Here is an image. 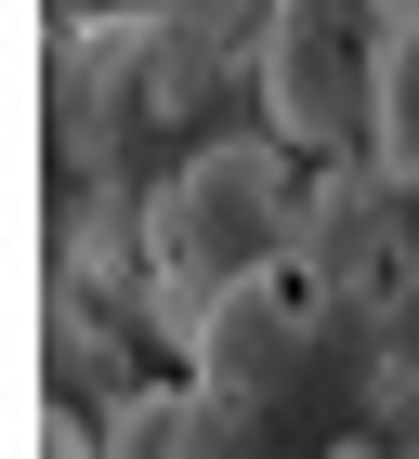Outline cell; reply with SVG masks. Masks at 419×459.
<instances>
[{
  "label": "cell",
  "instance_id": "6da1fadb",
  "mask_svg": "<svg viewBox=\"0 0 419 459\" xmlns=\"http://www.w3.org/2000/svg\"><path fill=\"white\" fill-rule=\"evenodd\" d=\"M328 197H341V171L302 158L288 132H210V144H184L171 171H158V197H144V289H158V328L197 354L210 328L328 223Z\"/></svg>",
  "mask_w": 419,
  "mask_h": 459
},
{
  "label": "cell",
  "instance_id": "7a4b0ae2",
  "mask_svg": "<svg viewBox=\"0 0 419 459\" xmlns=\"http://www.w3.org/2000/svg\"><path fill=\"white\" fill-rule=\"evenodd\" d=\"M393 27H406V0H262V39H249L262 132H288L302 158H328V171H367Z\"/></svg>",
  "mask_w": 419,
  "mask_h": 459
},
{
  "label": "cell",
  "instance_id": "3957f363",
  "mask_svg": "<svg viewBox=\"0 0 419 459\" xmlns=\"http://www.w3.org/2000/svg\"><path fill=\"white\" fill-rule=\"evenodd\" d=\"M367 184H381L393 211H419V0H406V27H393V53H381V118H367Z\"/></svg>",
  "mask_w": 419,
  "mask_h": 459
},
{
  "label": "cell",
  "instance_id": "277c9868",
  "mask_svg": "<svg viewBox=\"0 0 419 459\" xmlns=\"http://www.w3.org/2000/svg\"><path fill=\"white\" fill-rule=\"evenodd\" d=\"M354 459H381V446H354Z\"/></svg>",
  "mask_w": 419,
  "mask_h": 459
}]
</instances>
